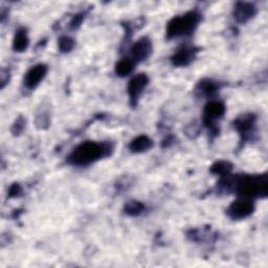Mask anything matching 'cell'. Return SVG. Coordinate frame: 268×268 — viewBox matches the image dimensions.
<instances>
[{
  "mask_svg": "<svg viewBox=\"0 0 268 268\" xmlns=\"http://www.w3.org/2000/svg\"><path fill=\"white\" fill-rule=\"evenodd\" d=\"M24 126H26V120L23 119V117H18V118L16 119V121H15L14 126H13V129H12L13 133H14L15 135L20 134V133L23 131Z\"/></svg>",
  "mask_w": 268,
  "mask_h": 268,
  "instance_id": "obj_19",
  "label": "cell"
},
{
  "mask_svg": "<svg viewBox=\"0 0 268 268\" xmlns=\"http://www.w3.org/2000/svg\"><path fill=\"white\" fill-rule=\"evenodd\" d=\"M29 44H30V39L28 36V31L26 29H19L16 32L13 41L14 51L18 53L24 52L28 48Z\"/></svg>",
  "mask_w": 268,
  "mask_h": 268,
  "instance_id": "obj_13",
  "label": "cell"
},
{
  "mask_svg": "<svg viewBox=\"0 0 268 268\" xmlns=\"http://www.w3.org/2000/svg\"><path fill=\"white\" fill-rule=\"evenodd\" d=\"M255 211V203L250 198L241 197L228 209V215L233 219H243L251 216Z\"/></svg>",
  "mask_w": 268,
  "mask_h": 268,
  "instance_id": "obj_4",
  "label": "cell"
},
{
  "mask_svg": "<svg viewBox=\"0 0 268 268\" xmlns=\"http://www.w3.org/2000/svg\"><path fill=\"white\" fill-rule=\"evenodd\" d=\"M111 151L112 147L108 142L85 141L72 150L67 160L74 166H87L109 156Z\"/></svg>",
  "mask_w": 268,
  "mask_h": 268,
  "instance_id": "obj_1",
  "label": "cell"
},
{
  "mask_svg": "<svg viewBox=\"0 0 268 268\" xmlns=\"http://www.w3.org/2000/svg\"><path fill=\"white\" fill-rule=\"evenodd\" d=\"M195 58V51L192 47L183 46L174 54L172 57V63L175 66H185L190 64Z\"/></svg>",
  "mask_w": 268,
  "mask_h": 268,
  "instance_id": "obj_11",
  "label": "cell"
},
{
  "mask_svg": "<svg viewBox=\"0 0 268 268\" xmlns=\"http://www.w3.org/2000/svg\"><path fill=\"white\" fill-rule=\"evenodd\" d=\"M257 13V9L253 4L250 3H239L237 4L234 17L240 23H245L251 20Z\"/></svg>",
  "mask_w": 268,
  "mask_h": 268,
  "instance_id": "obj_10",
  "label": "cell"
},
{
  "mask_svg": "<svg viewBox=\"0 0 268 268\" xmlns=\"http://www.w3.org/2000/svg\"><path fill=\"white\" fill-rule=\"evenodd\" d=\"M83 21V16L82 15H77L74 17V19H72L71 21V29H77L80 27V24L82 23Z\"/></svg>",
  "mask_w": 268,
  "mask_h": 268,
  "instance_id": "obj_21",
  "label": "cell"
},
{
  "mask_svg": "<svg viewBox=\"0 0 268 268\" xmlns=\"http://www.w3.org/2000/svg\"><path fill=\"white\" fill-rule=\"evenodd\" d=\"M212 172L220 175V176H228L232 171V164L228 161H218L212 167Z\"/></svg>",
  "mask_w": 268,
  "mask_h": 268,
  "instance_id": "obj_16",
  "label": "cell"
},
{
  "mask_svg": "<svg viewBox=\"0 0 268 268\" xmlns=\"http://www.w3.org/2000/svg\"><path fill=\"white\" fill-rule=\"evenodd\" d=\"M9 80H10L9 71L3 70V71H2V88H4V87L9 83Z\"/></svg>",
  "mask_w": 268,
  "mask_h": 268,
  "instance_id": "obj_22",
  "label": "cell"
},
{
  "mask_svg": "<svg viewBox=\"0 0 268 268\" xmlns=\"http://www.w3.org/2000/svg\"><path fill=\"white\" fill-rule=\"evenodd\" d=\"M255 123L256 117L253 114H243L235 120L234 125L243 137L248 138V136L251 134V132H253L255 128Z\"/></svg>",
  "mask_w": 268,
  "mask_h": 268,
  "instance_id": "obj_9",
  "label": "cell"
},
{
  "mask_svg": "<svg viewBox=\"0 0 268 268\" xmlns=\"http://www.w3.org/2000/svg\"><path fill=\"white\" fill-rule=\"evenodd\" d=\"M21 192H22L21 187H20L18 183H15V184H13V185L10 188L9 195H10V197H17V196H19V195L21 194Z\"/></svg>",
  "mask_w": 268,
  "mask_h": 268,
  "instance_id": "obj_20",
  "label": "cell"
},
{
  "mask_svg": "<svg viewBox=\"0 0 268 268\" xmlns=\"http://www.w3.org/2000/svg\"><path fill=\"white\" fill-rule=\"evenodd\" d=\"M148 83H149V78L147 75H145V74L136 75L129 82L128 94H129L130 102L133 106L136 105L138 99L140 97L141 93L143 92L145 88L147 87Z\"/></svg>",
  "mask_w": 268,
  "mask_h": 268,
  "instance_id": "obj_6",
  "label": "cell"
},
{
  "mask_svg": "<svg viewBox=\"0 0 268 268\" xmlns=\"http://www.w3.org/2000/svg\"><path fill=\"white\" fill-rule=\"evenodd\" d=\"M234 190L241 197H265L267 195V176L264 175H253V176H241L231 180Z\"/></svg>",
  "mask_w": 268,
  "mask_h": 268,
  "instance_id": "obj_2",
  "label": "cell"
},
{
  "mask_svg": "<svg viewBox=\"0 0 268 268\" xmlns=\"http://www.w3.org/2000/svg\"><path fill=\"white\" fill-rule=\"evenodd\" d=\"M197 89L202 95L212 96L219 90V85L212 80H203L198 84Z\"/></svg>",
  "mask_w": 268,
  "mask_h": 268,
  "instance_id": "obj_15",
  "label": "cell"
},
{
  "mask_svg": "<svg viewBox=\"0 0 268 268\" xmlns=\"http://www.w3.org/2000/svg\"><path fill=\"white\" fill-rule=\"evenodd\" d=\"M225 113V106L222 102L212 101L209 102L203 110V123L207 127H215L216 121L221 118Z\"/></svg>",
  "mask_w": 268,
  "mask_h": 268,
  "instance_id": "obj_5",
  "label": "cell"
},
{
  "mask_svg": "<svg viewBox=\"0 0 268 268\" xmlns=\"http://www.w3.org/2000/svg\"><path fill=\"white\" fill-rule=\"evenodd\" d=\"M153 145V141L147 135H139L135 137L129 145V149L134 153L146 152L149 150Z\"/></svg>",
  "mask_w": 268,
  "mask_h": 268,
  "instance_id": "obj_12",
  "label": "cell"
},
{
  "mask_svg": "<svg viewBox=\"0 0 268 268\" xmlns=\"http://www.w3.org/2000/svg\"><path fill=\"white\" fill-rule=\"evenodd\" d=\"M152 53V43L147 37L137 40L131 48V58L133 62H141L147 59Z\"/></svg>",
  "mask_w": 268,
  "mask_h": 268,
  "instance_id": "obj_7",
  "label": "cell"
},
{
  "mask_svg": "<svg viewBox=\"0 0 268 268\" xmlns=\"http://www.w3.org/2000/svg\"><path fill=\"white\" fill-rule=\"evenodd\" d=\"M145 210V205L136 200H130L125 205V213L129 216H138Z\"/></svg>",
  "mask_w": 268,
  "mask_h": 268,
  "instance_id": "obj_17",
  "label": "cell"
},
{
  "mask_svg": "<svg viewBox=\"0 0 268 268\" xmlns=\"http://www.w3.org/2000/svg\"><path fill=\"white\" fill-rule=\"evenodd\" d=\"M75 47V41L70 37H62L59 40V48L62 53H69Z\"/></svg>",
  "mask_w": 268,
  "mask_h": 268,
  "instance_id": "obj_18",
  "label": "cell"
},
{
  "mask_svg": "<svg viewBox=\"0 0 268 268\" xmlns=\"http://www.w3.org/2000/svg\"><path fill=\"white\" fill-rule=\"evenodd\" d=\"M47 74V66L44 64H38L32 67L24 77V85L29 89L36 88L40 82L45 78Z\"/></svg>",
  "mask_w": 268,
  "mask_h": 268,
  "instance_id": "obj_8",
  "label": "cell"
},
{
  "mask_svg": "<svg viewBox=\"0 0 268 268\" xmlns=\"http://www.w3.org/2000/svg\"><path fill=\"white\" fill-rule=\"evenodd\" d=\"M134 68V62L132 59L124 58L117 62L115 66V72L119 77H126L130 75Z\"/></svg>",
  "mask_w": 268,
  "mask_h": 268,
  "instance_id": "obj_14",
  "label": "cell"
},
{
  "mask_svg": "<svg viewBox=\"0 0 268 268\" xmlns=\"http://www.w3.org/2000/svg\"><path fill=\"white\" fill-rule=\"evenodd\" d=\"M200 16L196 12H190L172 18L167 26V37L171 39L192 34L197 28Z\"/></svg>",
  "mask_w": 268,
  "mask_h": 268,
  "instance_id": "obj_3",
  "label": "cell"
}]
</instances>
